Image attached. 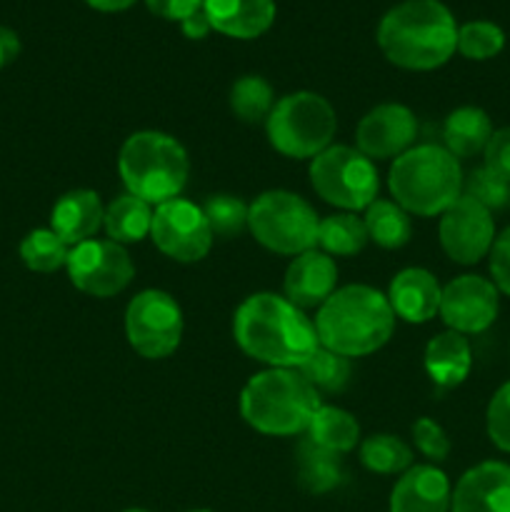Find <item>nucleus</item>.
Masks as SVG:
<instances>
[{
  "instance_id": "1",
  "label": "nucleus",
  "mask_w": 510,
  "mask_h": 512,
  "mask_svg": "<svg viewBox=\"0 0 510 512\" xmlns=\"http://www.w3.org/2000/svg\"><path fill=\"white\" fill-rule=\"evenodd\" d=\"M233 338L258 363L290 370H298L320 345L318 330L305 310L275 293H255L238 305Z\"/></svg>"
},
{
  "instance_id": "2",
  "label": "nucleus",
  "mask_w": 510,
  "mask_h": 512,
  "mask_svg": "<svg viewBox=\"0 0 510 512\" xmlns=\"http://www.w3.org/2000/svg\"><path fill=\"white\" fill-rule=\"evenodd\" d=\"M378 45L405 70H435L458 50V25L440 0H405L383 15Z\"/></svg>"
},
{
  "instance_id": "3",
  "label": "nucleus",
  "mask_w": 510,
  "mask_h": 512,
  "mask_svg": "<svg viewBox=\"0 0 510 512\" xmlns=\"http://www.w3.org/2000/svg\"><path fill=\"white\" fill-rule=\"evenodd\" d=\"M315 330L323 348L343 358H363L390 340L395 313L388 295L370 285H345L318 308Z\"/></svg>"
},
{
  "instance_id": "4",
  "label": "nucleus",
  "mask_w": 510,
  "mask_h": 512,
  "mask_svg": "<svg viewBox=\"0 0 510 512\" xmlns=\"http://www.w3.org/2000/svg\"><path fill=\"white\" fill-rule=\"evenodd\" d=\"M463 168L443 145H413L395 158L388 173V188L395 203L410 215H443L463 195Z\"/></svg>"
},
{
  "instance_id": "5",
  "label": "nucleus",
  "mask_w": 510,
  "mask_h": 512,
  "mask_svg": "<svg viewBox=\"0 0 510 512\" xmlns=\"http://www.w3.org/2000/svg\"><path fill=\"white\" fill-rule=\"evenodd\" d=\"M320 395L298 370L268 368L253 375L240 393V415L253 430L290 438L308 430Z\"/></svg>"
},
{
  "instance_id": "6",
  "label": "nucleus",
  "mask_w": 510,
  "mask_h": 512,
  "mask_svg": "<svg viewBox=\"0 0 510 512\" xmlns=\"http://www.w3.org/2000/svg\"><path fill=\"white\" fill-rule=\"evenodd\" d=\"M118 173L125 193L150 205H163L180 198L188 185L190 160L183 145L160 130H140L123 143L118 155Z\"/></svg>"
},
{
  "instance_id": "7",
  "label": "nucleus",
  "mask_w": 510,
  "mask_h": 512,
  "mask_svg": "<svg viewBox=\"0 0 510 512\" xmlns=\"http://www.w3.org/2000/svg\"><path fill=\"white\" fill-rule=\"evenodd\" d=\"M338 115L318 93L300 90L280 98L265 120L270 145L285 158H315L333 145Z\"/></svg>"
},
{
  "instance_id": "8",
  "label": "nucleus",
  "mask_w": 510,
  "mask_h": 512,
  "mask_svg": "<svg viewBox=\"0 0 510 512\" xmlns=\"http://www.w3.org/2000/svg\"><path fill=\"white\" fill-rule=\"evenodd\" d=\"M320 218L313 205L290 190H268L248 208V230L263 248L300 255L318 245Z\"/></svg>"
},
{
  "instance_id": "9",
  "label": "nucleus",
  "mask_w": 510,
  "mask_h": 512,
  "mask_svg": "<svg viewBox=\"0 0 510 512\" xmlns=\"http://www.w3.org/2000/svg\"><path fill=\"white\" fill-rule=\"evenodd\" d=\"M310 185L325 203L355 213L378 198L375 163L350 145H330L310 163Z\"/></svg>"
},
{
  "instance_id": "10",
  "label": "nucleus",
  "mask_w": 510,
  "mask_h": 512,
  "mask_svg": "<svg viewBox=\"0 0 510 512\" xmlns=\"http://www.w3.org/2000/svg\"><path fill=\"white\" fill-rule=\"evenodd\" d=\"M125 338L148 360H163L183 338V310L165 290H143L125 308Z\"/></svg>"
},
{
  "instance_id": "11",
  "label": "nucleus",
  "mask_w": 510,
  "mask_h": 512,
  "mask_svg": "<svg viewBox=\"0 0 510 512\" xmlns=\"http://www.w3.org/2000/svg\"><path fill=\"white\" fill-rule=\"evenodd\" d=\"M65 270L70 283L93 298H113L123 293L135 275V265L125 245L95 238L70 248Z\"/></svg>"
},
{
  "instance_id": "12",
  "label": "nucleus",
  "mask_w": 510,
  "mask_h": 512,
  "mask_svg": "<svg viewBox=\"0 0 510 512\" xmlns=\"http://www.w3.org/2000/svg\"><path fill=\"white\" fill-rule=\"evenodd\" d=\"M150 238L155 248L170 260L178 263H198L213 248V233H210L208 218L203 208L185 198L168 200L155 205Z\"/></svg>"
},
{
  "instance_id": "13",
  "label": "nucleus",
  "mask_w": 510,
  "mask_h": 512,
  "mask_svg": "<svg viewBox=\"0 0 510 512\" xmlns=\"http://www.w3.org/2000/svg\"><path fill=\"white\" fill-rule=\"evenodd\" d=\"M440 245L445 255L458 265H475L490 253L495 240V220L488 208L460 195L443 215L438 225Z\"/></svg>"
},
{
  "instance_id": "14",
  "label": "nucleus",
  "mask_w": 510,
  "mask_h": 512,
  "mask_svg": "<svg viewBox=\"0 0 510 512\" xmlns=\"http://www.w3.org/2000/svg\"><path fill=\"white\" fill-rule=\"evenodd\" d=\"M500 310V293L493 280L483 275H458L443 288L440 318L460 335L485 333Z\"/></svg>"
},
{
  "instance_id": "15",
  "label": "nucleus",
  "mask_w": 510,
  "mask_h": 512,
  "mask_svg": "<svg viewBox=\"0 0 510 512\" xmlns=\"http://www.w3.org/2000/svg\"><path fill=\"white\" fill-rule=\"evenodd\" d=\"M415 135H418V120L413 110L400 103H383L360 118L355 143L365 158L390 160L413 148Z\"/></svg>"
},
{
  "instance_id": "16",
  "label": "nucleus",
  "mask_w": 510,
  "mask_h": 512,
  "mask_svg": "<svg viewBox=\"0 0 510 512\" xmlns=\"http://www.w3.org/2000/svg\"><path fill=\"white\" fill-rule=\"evenodd\" d=\"M450 512H510V465L485 460L465 470L450 495Z\"/></svg>"
},
{
  "instance_id": "17",
  "label": "nucleus",
  "mask_w": 510,
  "mask_h": 512,
  "mask_svg": "<svg viewBox=\"0 0 510 512\" xmlns=\"http://www.w3.org/2000/svg\"><path fill=\"white\" fill-rule=\"evenodd\" d=\"M335 285H338V265L318 248L295 255L283 280L285 298L300 310L320 308L338 290Z\"/></svg>"
},
{
  "instance_id": "18",
  "label": "nucleus",
  "mask_w": 510,
  "mask_h": 512,
  "mask_svg": "<svg viewBox=\"0 0 510 512\" xmlns=\"http://www.w3.org/2000/svg\"><path fill=\"white\" fill-rule=\"evenodd\" d=\"M440 288L438 278L425 268H405L390 280L388 303L393 308L395 318L405 323H428L440 313Z\"/></svg>"
},
{
  "instance_id": "19",
  "label": "nucleus",
  "mask_w": 510,
  "mask_h": 512,
  "mask_svg": "<svg viewBox=\"0 0 510 512\" xmlns=\"http://www.w3.org/2000/svg\"><path fill=\"white\" fill-rule=\"evenodd\" d=\"M448 475L435 465H410L390 493V512H450Z\"/></svg>"
},
{
  "instance_id": "20",
  "label": "nucleus",
  "mask_w": 510,
  "mask_h": 512,
  "mask_svg": "<svg viewBox=\"0 0 510 512\" xmlns=\"http://www.w3.org/2000/svg\"><path fill=\"white\" fill-rule=\"evenodd\" d=\"M105 205L95 190H70L60 195L50 213V230L60 235L70 248L93 240V235L103 228Z\"/></svg>"
},
{
  "instance_id": "21",
  "label": "nucleus",
  "mask_w": 510,
  "mask_h": 512,
  "mask_svg": "<svg viewBox=\"0 0 510 512\" xmlns=\"http://www.w3.org/2000/svg\"><path fill=\"white\" fill-rule=\"evenodd\" d=\"M203 8L213 30L238 40L258 38L275 20V0H205Z\"/></svg>"
},
{
  "instance_id": "22",
  "label": "nucleus",
  "mask_w": 510,
  "mask_h": 512,
  "mask_svg": "<svg viewBox=\"0 0 510 512\" xmlns=\"http://www.w3.org/2000/svg\"><path fill=\"white\" fill-rule=\"evenodd\" d=\"M473 368V350L465 335L455 330L435 335L425 348V370L440 390L458 388Z\"/></svg>"
},
{
  "instance_id": "23",
  "label": "nucleus",
  "mask_w": 510,
  "mask_h": 512,
  "mask_svg": "<svg viewBox=\"0 0 510 512\" xmlns=\"http://www.w3.org/2000/svg\"><path fill=\"white\" fill-rule=\"evenodd\" d=\"M490 138H493V123H490V115L483 108L463 105V108H455L445 118L443 148L458 160L485 153Z\"/></svg>"
},
{
  "instance_id": "24",
  "label": "nucleus",
  "mask_w": 510,
  "mask_h": 512,
  "mask_svg": "<svg viewBox=\"0 0 510 512\" xmlns=\"http://www.w3.org/2000/svg\"><path fill=\"white\" fill-rule=\"evenodd\" d=\"M150 225H153V205L135 195L123 193L105 205L103 228L113 243H140L150 235Z\"/></svg>"
},
{
  "instance_id": "25",
  "label": "nucleus",
  "mask_w": 510,
  "mask_h": 512,
  "mask_svg": "<svg viewBox=\"0 0 510 512\" xmlns=\"http://www.w3.org/2000/svg\"><path fill=\"white\" fill-rule=\"evenodd\" d=\"M305 433L310 443L335 455L350 453L360 443L358 420L348 410L335 408V405H320Z\"/></svg>"
},
{
  "instance_id": "26",
  "label": "nucleus",
  "mask_w": 510,
  "mask_h": 512,
  "mask_svg": "<svg viewBox=\"0 0 510 512\" xmlns=\"http://www.w3.org/2000/svg\"><path fill=\"white\" fill-rule=\"evenodd\" d=\"M363 220L365 230H368V238L385 250L403 248L413 238V220H410V213L400 208L395 200L375 198L365 208Z\"/></svg>"
},
{
  "instance_id": "27",
  "label": "nucleus",
  "mask_w": 510,
  "mask_h": 512,
  "mask_svg": "<svg viewBox=\"0 0 510 512\" xmlns=\"http://www.w3.org/2000/svg\"><path fill=\"white\" fill-rule=\"evenodd\" d=\"M343 463L340 455L318 448L305 440L298 448V483L313 495H325L343 483Z\"/></svg>"
},
{
  "instance_id": "28",
  "label": "nucleus",
  "mask_w": 510,
  "mask_h": 512,
  "mask_svg": "<svg viewBox=\"0 0 510 512\" xmlns=\"http://www.w3.org/2000/svg\"><path fill=\"white\" fill-rule=\"evenodd\" d=\"M368 230H365V220L358 218L355 213H335L320 220L318 225V245L323 253L340 255V258H350V255L360 253L368 245Z\"/></svg>"
},
{
  "instance_id": "29",
  "label": "nucleus",
  "mask_w": 510,
  "mask_h": 512,
  "mask_svg": "<svg viewBox=\"0 0 510 512\" xmlns=\"http://www.w3.org/2000/svg\"><path fill=\"white\" fill-rule=\"evenodd\" d=\"M68 255L70 245L50 228L30 230L20 243V260L33 273H55V270L65 268Z\"/></svg>"
},
{
  "instance_id": "30",
  "label": "nucleus",
  "mask_w": 510,
  "mask_h": 512,
  "mask_svg": "<svg viewBox=\"0 0 510 512\" xmlns=\"http://www.w3.org/2000/svg\"><path fill=\"white\" fill-rule=\"evenodd\" d=\"M230 110L243 123L255 125L268 120L270 110H273V88L260 75H243L230 88Z\"/></svg>"
},
{
  "instance_id": "31",
  "label": "nucleus",
  "mask_w": 510,
  "mask_h": 512,
  "mask_svg": "<svg viewBox=\"0 0 510 512\" xmlns=\"http://www.w3.org/2000/svg\"><path fill=\"white\" fill-rule=\"evenodd\" d=\"M360 463L378 475L405 473L413 465V450L395 435L378 433L360 443Z\"/></svg>"
},
{
  "instance_id": "32",
  "label": "nucleus",
  "mask_w": 510,
  "mask_h": 512,
  "mask_svg": "<svg viewBox=\"0 0 510 512\" xmlns=\"http://www.w3.org/2000/svg\"><path fill=\"white\" fill-rule=\"evenodd\" d=\"M298 373L323 393H340L350 380V358L318 345L315 353L298 368Z\"/></svg>"
},
{
  "instance_id": "33",
  "label": "nucleus",
  "mask_w": 510,
  "mask_h": 512,
  "mask_svg": "<svg viewBox=\"0 0 510 512\" xmlns=\"http://www.w3.org/2000/svg\"><path fill=\"white\" fill-rule=\"evenodd\" d=\"M203 213L208 218L210 225V233L213 238L230 240V238H238L248 230V208L243 200L235 198V195H210L203 205Z\"/></svg>"
},
{
  "instance_id": "34",
  "label": "nucleus",
  "mask_w": 510,
  "mask_h": 512,
  "mask_svg": "<svg viewBox=\"0 0 510 512\" xmlns=\"http://www.w3.org/2000/svg\"><path fill=\"white\" fill-rule=\"evenodd\" d=\"M505 48V33L490 20H470L458 28V53L468 60H490Z\"/></svg>"
},
{
  "instance_id": "35",
  "label": "nucleus",
  "mask_w": 510,
  "mask_h": 512,
  "mask_svg": "<svg viewBox=\"0 0 510 512\" xmlns=\"http://www.w3.org/2000/svg\"><path fill=\"white\" fill-rule=\"evenodd\" d=\"M463 195H468L493 213V210H503L510 203V183L483 165V168L470 170L468 178L463 180Z\"/></svg>"
},
{
  "instance_id": "36",
  "label": "nucleus",
  "mask_w": 510,
  "mask_h": 512,
  "mask_svg": "<svg viewBox=\"0 0 510 512\" xmlns=\"http://www.w3.org/2000/svg\"><path fill=\"white\" fill-rule=\"evenodd\" d=\"M485 430L490 443L503 453H510V380L495 390L485 413Z\"/></svg>"
},
{
  "instance_id": "37",
  "label": "nucleus",
  "mask_w": 510,
  "mask_h": 512,
  "mask_svg": "<svg viewBox=\"0 0 510 512\" xmlns=\"http://www.w3.org/2000/svg\"><path fill=\"white\" fill-rule=\"evenodd\" d=\"M413 443L415 448H418L425 458L433 460V463H443L450 455L448 435H445V430L430 418H420L418 423L413 425Z\"/></svg>"
},
{
  "instance_id": "38",
  "label": "nucleus",
  "mask_w": 510,
  "mask_h": 512,
  "mask_svg": "<svg viewBox=\"0 0 510 512\" xmlns=\"http://www.w3.org/2000/svg\"><path fill=\"white\" fill-rule=\"evenodd\" d=\"M488 258L493 285L498 288V293L510 295V228H505L503 233L495 235Z\"/></svg>"
},
{
  "instance_id": "39",
  "label": "nucleus",
  "mask_w": 510,
  "mask_h": 512,
  "mask_svg": "<svg viewBox=\"0 0 510 512\" xmlns=\"http://www.w3.org/2000/svg\"><path fill=\"white\" fill-rule=\"evenodd\" d=\"M485 168H490L510 183V128L493 130V138L485 148Z\"/></svg>"
},
{
  "instance_id": "40",
  "label": "nucleus",
  "mask_w": 510,
  "mask_h": 512,
  "mask_svg": "<svg viewBox=\"0 0 510 512\" xmlns=\"http://www.w3.org/2000/svg\"><path fill=\"white\" fill-rule=\"evenodd\" d=\"M145 3H148L150 13L160 15L165 20H180L183 23L188 15L203 8L205 0H145Z\"/></svg>"
},
{
  "instance_id": "41",
  "label": "nucleus",
  "mask_w": 510,
  "mask_h": 512,
  "mask_svg": "<svg viewBox=\"0 0 510 512\" xmlns=\"http://www.w3.org/2000/svg\"><path fill=\"white\" fill-rule=\"evenodd\" d=\"M183 33H185V38H190V40H200V38H205V35L210 33V30H213V25H210V20H208V13H205V8H200V10H195L193 15H188V18L183 20Z\"/></svg>"
},
{
  "instance_id": "42",
  "label": "nucleus",
  "mask_w": 510,
  "mask_h": 512,
  "mask_svg": "<svg viewBox=\"0 0 510 512\" xmlns=\"http://www.w3.org/2000/svg\"><path fill=\"white\" fill-rule=\"evenodd\" d=\"M18 53H20V38L15 35V30L0 25V70H3L5 65L13 63V60L18 58Z\"/></svg>"
},
{
  "instance_id": "43",
  "label": "nucleus",
  "mask_w": 510,
  "mask_h": 512,
  "mask_svg": "<svg viewBox=\"0 0 510 512\" xmlns=\"http://www.w3.org/2000/svg\"><path fill=\"white\" fill-rule=\"evenodd\" d=\"M88 5H93L95 10H105V13H118V10L130 8L135 0H85Z\"/></svg>"
},
{
  "instance_id": "44",
  "label": "nucleus",
  "mask_w": 510,
  "mask_h": 512,
  "mask_svg": "<svg viewBox=\"0 0 510 512\" xmlns=\"http://www.w3.org/2000/svg\"><path fill=\"white\" fill-rule=\"evenodd\" d=\"M125 512H148V510H140V508H130V510H125Z\"/></svg>"
},
{
  "instance_id": "45",
  "label": "nucleus",
  "mask_w": 510,
  "mask_h": 512,
  "mask_svg": "<svg viewBox=\"0 0 510 512\" xmlns=\"http://www.w3.org/2000/svg\"><path fill=\"white\" fill-rule=\"evenodd\" d=\"M193 512H210V510H193Z\"/></svg>"
},
{
  "instance_id": "46",
  "label": "nucleus",
  "mask_w": 510,
  "mask_h": 512,
  "mask_svg": "<svg viewBox=\"0 0 510 512\" xmlns=\"http://www.w3.org/2000/svg\"><path fill=\"white\" fill-rule=\"evenodd\" d=\"M508 205H510V203H508Z\"/></svg>"
}]
</instances>
